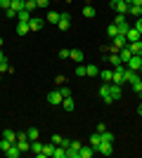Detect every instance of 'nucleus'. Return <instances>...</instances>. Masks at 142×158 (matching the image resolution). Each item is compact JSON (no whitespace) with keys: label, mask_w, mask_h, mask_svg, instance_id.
<instances>
[{"label":"nucleus","mask_w":142,"mask_h":158,"mask_svg":"<svg viewBox=\"0 0 142 158\" xmlns=\"http://www.w3.org/2000/svg\"><path fill=\"white\" fill-rule=\"evenodd\" d=\"M109 7L116 14H128V2L126 0H109Z\"/></svg>","instance_id":"nucleus-1"},{"label":"nucleus","mask_w":142,"mask_h":158,"mask_svg":"<svg viewBox=\"0 0 142 158\" xmlns=\"http://www.w3.org/2000/svg\"><path fill=\"white\" fill-rule=\"evenodd\" d=\"M17 146L21 149V153H24V151H31V142H28L26 132H17Z\"/></svg>","instance_id":"nucleus-2"},{"label":"nucleus","mask_w":142,"mask_h":158,"mask_svg":"<svg viewBox=\"0 0 142 158\" xmlns=\"http://www.w3.org/2000/svg\"><path fill=\"white\" fill-rule=\"evenodd\" d=\"M57 26H59V31H69V26H71V14L59 12V21H57Z\"/></svg>","instance_id":"nucleus-3"},{"label":"nucleus","mask_w":142,"mask_h":158,"mask_svg":"<svg viewBox=\"0 0 142 158\" xmlns=\"http://www.w3.org/2000/svg\"><path fill=\"white\" fill-rule=\"evenodd\" d=\"M45 99H47V104H50V106H59L64 97H62V92H59V90H52V92L47 94Z\"/></svg>","instance_id":"nucleus-4"},{"label":"nucleus","mask_w":142,"mask_h":158,"mask_svg":"<svg viewBox=\"0 0 142 158\" xmlns=\"http://www.w3.org/2000/svg\"><path fill=\"white\" fill-rule=\"evenodd\" d=\"M100 97L104 104H114V99H111V94H109V83H102L100 85Z\"/></svg>","instance_id":"nucleus-5"},{"label":"nucleus","mask_w":142,"mask_h":158,"mask_svg":"<svg viewBox=\"0 0 142 158\" xmlns=\"http://www.w3.org/2000/svg\"><path fill=\"white\" fill-rule=\"evenodd\" d=\"M109 94H111V99H114V102H118V99L123 97V87L116 85V83H109Z\"/></svg>","instance_id":"nucleus-6"},{"label":"nucleus","mask_w":142,"mask_h":158,"mask_svg":"<svg viewBox=\"0 0 142 158\" xmlns=\"http://www.w3.org/2000/svg\"><path fill=\"white\" fill-rule=\"evenodd\" d=\"M81 142H71V144H69V149H67V158H78V151H81Z\"/></svg>","instance_id":"nucleus-7"},{"label":"nucleus","mask_w":142,"mask_h":158,"mask_svg":"<svg viewBox=\"0 0 142 158\" xmlns=\"http://www.w3.org/2000/svg\"><path fill=\"white\" fill-rule=\"evenodd\" d=\"M97 151H100L102 156H111V153H114V146H111V142H102V144L97 146Z\"/></svg>","instance_id":"nucleus-8"},{"label":"nucleus","mask_w":142,"mask_h":158,"mask_svg":"<svg viewBox=\"0 0 142 158\" xmlns=\"http://www.w3.org/2000/svg\"><path fill=\"white\" fill-rule=\"evenodd\" d=\"M45 26V19H36V17H31V21H28V28H31V31H41V28Z\"/></svg>","instance_id":"nucleus-9"},{"label":"nucleus","mask_w":142,"mask_h":158,"mask_svg":"<svg viewBox=\"0 0 142 158\" xmlns=\"http://www.w3.org/2000/svg\"><path fill=\"white\" fill-rule=\"evenodd\" d=\"M59 106L64 109V111H74V109H76V102H74V97H64Z\"/></svg>","instance_id":"nucleus-10"},{"label":"nucleus","mask_w":142,"mask_h":158,"mask_svg":"<svg viewBox=\"0 0 142 158\" xmlns=\"http://www.w3.org/2000/svg\"><path fill=\"white\" fill-rule=\"evenodd\" d=\"M118 57H121V61H123V64H128V59L133 57V50H130L128 45H126V47H121V50H118Z\"/></svg>","instance_id":"nucleus-11"},{"label":"nucleus","mask_w":142,"mask_h":158,"mask_svg":"<svg viewBox=\"0 0 142 158\" xmlns=\"http://www.w3.org/2000/svg\"><path fill=\"white\" fill-rule=\"evenodd\" d=\"M5 156H7V158H19V156H21V149H19L17 144H12V146L5 151Z\"/></svg>","instance_id":"nucleus-12"},{"label":"nucleus","mask_w":142,"mask_h":158,"mask_svg":"<svg viewBox=\"0 0 142 158\" xmlns=\"http://www.w3.org/2000/svg\"><path fill=\"white\" fill-rule=\"evenodd\" d=\"M100 78H102V83H111V78H114V69H104V71H100Z\"/></svg>","instance_id":"nucleus-13"},{"label":"nucleus","mask_w":142,"mask_h":158,"mask_svg":"<svg viewBox=\"0 0 142 158\" xmlns=\"http://www.w3.org/2000/svg\"><path fill=\"white\" fill-rule=\"evenodd\" d=\"M26 137H28V142H36V139H41V130H38V127H28Z\"/></svg>","instance_id":"nucleus-14"},{"label":"nucleus","mask_w":142,"mask_h":158,"mask_svg":"<svg viewBox=\"0 0 142 158\" xmlns=\"http://www.w3.org/2000/svg\"><path fill=\"white\" fill-rule=\"evenodd\" d=\"M69 57H71L74 61H78V64H81V61L85 59V57H83V50H78V47H74V50L69 52Z\"/></svg>","instance_id":"nucleus-15"},{"label":"nucleus","mask_w":142,"mask_h":158,"mask_svg":"<svg viewBox=\"0 0 142 158\" xmlns=\"http://www.w3.org/2000/svg\"><path fill=\"white\" fill-rule=\"evenodd\" d=\"M17 33H19V35H26V33H31V28H28V21H17Z\"/></svg>","instance_id":"nucleus-16"},{"label":"nucleus","mask_w":142,"mask_h":158,"mask_svg":"<svg viewBox=\"0 0 142 158\" xmlns=\"http://www.w3.org/2000/svg\"><path fill=\"white\" fill-rule=\"evenodd\" d=\"M95 149L93 146H81V151H78V158H93Z\"/></svg>","instance_id":"nucleus-17"},{"label":"nucleus","mask_w":142,"mask_h":158,"mask_svg":"<svg viewBox=\"0 0 142 158\" xmlns=\"http://www.w3.org/2000/svg\"><path fill=\"white\" fill-rule=\"evenodd\" d=\"M128 47L133 50V54H140V57H142V38L135 40V43H128Z\"/></svg>","instance_id":"nucleus-18"},{"label":"nucleus","mask_w":142,"mask_h":158,"mask_svg":"<svg viewBox=\"0 0 142 158\" xmlns=\"http://www.w3.org/2000/svg\"><path fill=\"white\" fill-rule=\"evenodd\" d=\"M85 76H90V78H97V76H100V69H97L95 64H88V66H85Z\"/></svg>","instance_id":"nucleus-19"},{"label":"nucleus","mask_w":142,"mask_h":158,"mask_svg":"<svg viewBox=\"0 0 142 158\" xmlns=\"http://www.w3.org/2000/svg\"><path fill=\"white\" fill-rule=\"evenodd\" d=\"M140 38L142 35L135 31V28H128V33H126V40H128V43H135V40H140Z\"/></svg>","instance_id":"nucleus-20"},{"label":"nucleus","mask_w":142,"mask_h":158,"mask_svg":"<svg viewBox=\"0 0 142 158\" xmlns=\"http://www.w3.org/2000/svg\"><path fill=\"white\" fill-rule=\"evenodd\" d=\"M100 144H102V135H100V132H95L93 137H90V146L97 151V146H100Z\"/></svg>","instance_id":"nucleus-21"},{"label":"nucleus","mask_w":142,"mask_h":158,"mask_svg":"<svg viewBox=\"0 0 142 158\" xmlns=\"http://www.w3.org/2000/svg\"><path fill=\"white\" fill-rule=\"evenodd\" d=\"M2 137H5L7 142H12V144H17V132H14V130H2Z\"/></svg>","instance_id":"nucleus-22"},{"label":"nucleus","mask_w":142,"mask_h":158,"mask_svg":"<svg viewBox=\"0 0 142 158\" xmlns=\"http://www.w3.org/2000/svg\"><path fill=\"white\" fill-rule=\"evenodd\" d=\"M45 21H50V24H57V21H59V12H54V10H50V12L45 14Z\"/></svg>","instance_id":"nucleus-23"},{"label":"nucleus","mask_w":142,"mask_h":158,"mask_svg":"<svg viewBox=\"0 0 142 158\" xmlns=\"http://www.w3.org/2000/svg\"><path fill=\"white\" fill-rule=\"evenodd\" d=\"M128 14L130 17H142V7L140 5H128Z\"/></svg>","instance_id":"nucleus-24"},{"label":"nucleus","mask_w":142,"mask_h":158,"mask_svg":"<svg viewBox=\"0 0 142 158\" xmlns=\"http://www.w3.org/2000/svg\"><path fill=\"white\" fill-rule=\"evenodd\" d=\"M52 158H67V149H64V146H54V153H52Z\"/></svg>","instance_id":"nucleus-25"},{"label":"nucleus","mask_w":142,"mask_h":158,"mask_svg":"<svg viewBox=\"0 0 142 158\" xmlns=\"http://www.w3.org/2000/svg\"><path fill=\"white\" fill-rule=\"evenodd\" d=\"M43 146H45V144H43L41 139H36V142H31V151H33V153H41Z\"/></svg>","instance_id":"nucleus-26"},{"label":"nucleus","mask_w":142,"mask_h":158,"mask_svg":"<svg viewBox=\"0 0 142 158\" xmlns=\"http://www.w3.org/2000/svg\"><path fill=\"white\" fill-rule=\"evenodd\" d=\"M95 14H97V12H95V7H93V5H85V7H83V17H88V19H93Z\"/></svg>","instance_id":"nucleus-27"},{"label":"nucleus","mask_w":142,"mask_h":158,"mask_svg":"<svg viewBox=\"0 0 142 158\" xmlns=\"http://www.w3.org/2000/svg\"><path fill=\"white\" fill-rule=\"evenodd\" d=\"M17 21H31V12H28V10H21V12L17 14Z\"/></svg>","instance_id":"nucleus-28"},{"label":"nucleus","mask_w":142,"mask_h":158,"mask_svg":"<svg viewBox=\"0 0 142 158\" xmlns=\"http://www.w3.org/2000/svg\"><path fill=\"white\" fill-rule=\"evenodd\" d=\"M107 35L109 38H116V35H118V26H116V24H109L107 26Z\"/></svg>","instance_id":"nucleus-29"},{"label":"nucleus","mask_w":142,"mask_h":158,"mask_svg":"<svg viewBox=\"0 0 142 158\" xmlns=\"http://www.w3.org/2000/svg\"><path fill=\"white\" fill-rule=\"evenodd\" d=\"M24 5H26V0H12V10H17V12H21Z\"/></svg>","instance_id":"nucleus-30"},{"label":"nucleus","mask_w":142,"mask_h":158,"mask_svg":"<svg viewBox=\"0 0 142 158\" xmlns=\"http://www.w3.org/2000/svg\"><path fill=\"white\" fill-rule=\"evenodd\" d=\"M107 59H109V64H111V66H118V64H123V61H121V57H118V54H109Z\"/></svg>","instance_id":"nucleus-31"},{"label":"nucleus","mask_w":142,"mask_h":158,"mask_svg":"<svg viewBox=\"0 0 142 158\" xmlns=\"http://www.w3.org/2000/svg\"><path fill=\"white\" fill-rule=\"evenodd\" d=\"M59 92H62V97H71V87L64 83V85H59Z\"/></svg>","instance_id":"nucleus-32"},{"label":"nucleus","mask_w":142,"mask_h":158,"mask_svg":"<svg viewBox=\"0 0 142 158\" xmlns=\"http://www.w3.org/2000/svg\"><path fill=\"white\" fill-rule=\"evenodd\" d=\"M100 135H102V142H111V144H114V135H111V132L104 130V132H100Z\"/></svg>","instance_id":"nucleus-33"},{"label":"nucleus","mask_w":142,"mask_h":158,"mask_svg":"<svg viewBox=\"0 0 142 158\" xmlns=\"http://www.w3.org/2000/svg\"><path fill=\"white\" fill-rule=\"evenodd\" d=\"M2 14H5L7 19H17V14H19V12H17V10H12V7H10V10H5V12H2Z\"/></svg>","instance_id":"nucleus-34"},{"label":"nucleus","mask_w":142,"mask_h":158,"mask_svg":"<svg viewBox=\"0 0 142 158\" xmlns=\"http://www.w3.org/2000/svg\"><path fill=\"white\" fill-rule=\"evenodd\" d=\"M36 7H38V2H36V0H26V5H24V10H28V12H33Z\"/></svg>","instance_id":"nucleus-35"},{"label":"nucleus","mask_w":142,"mask_h":158,"mask_svg":"<svg viewBox=\"0 0 142 158\" xmlns=\"http://www.w3.org/2000/svg\"><path fill=\"white\" fill-rule=\"evenodd\" d=\"M10 146H12V142H7L5 137L0 139V151H7V149H10Z\"/></svg>","instance_id":"nucleus-36"},{"label":"nucleus","mask_w":142,"mask_h":158,"mask_svg":"<svg viewBox=\"0 0 142 158\" xmlns=\"http://www.w3.org/2000/svg\"><path fill=\"white\" fill-rule=\"evenodd\" d=\"M7 71H12V66L7 64V59H5V61H0V73H7Z\"/></svg>","instance_id":"nucleus-37"},{"label":"nucleus","mask_w":142,"mask_h":158,"mask_svg":"<svg viewBox=\"0 0 142 158\" xmlns=\"http://www.w3.org/2000/svg\"><path fill=\"white\" fill-rule=\"evenodd\" d=\"M12 7V0H0V10L5 12V10H10Z\"/></svg>","instance_id":"nucleus-38"},{"label":"nucleus","mask_w":142,"mask_h":158,"mask_svg":"<svg viewBox=\"0 0 142 158\" xmlns=\"http://www.w3.org/2000/svg\"><path fill=\"white\" fill-rule=\"evenodd\" d=\"M133 28H135V31L142 35V17H137V19H135V26H133Z\"/></svg>","instance_id":"nucleus-39"},{"label":"nucleus","mask_w":142,"mask_h":158,"mask_svg":"<svg viewBox=\"0 0 142 158\" xmlns=\"http://www.w3.org/2000/svg\"><path fill=\"white\" fill-rule=\"evenodd\" d=\"M130 90L140 94V92H142V83H140V80H137V83H133V85H130Z\"/></svg>","instance_id":"nucleus-40"},{"label":"nucleus","mask_w":142,"mask_h":158,"mask_svg":"<svg viewBox=\"0 0 142 158\" xmlns=\"http://www.w3.org/2000/svg\"><path fill=\"white\" fill-rule=\"evenodd\" d=\"M114 24H116V26H118V24H126V14H116Z\"/></svg>","instance_id":"nucleus-41"},{"label":"nucleus","mask_w":142,"mask_h":158,"mask_svg":"<svg viewBox=\"0 0 142 158\" xmlns=\"http://www.w3.org/2000/svg\"><path fill=\"white\" fill-rule=\"evenodd\" d=\"M76 76H85V66H83V64L76 66Z\"/></svg>","instance_id":"nucleus-42"},{"label":"nucleus","mask_w":142,"mask_h":158,"mask_svg":"<svg viewBox=\"0 0 142 158\" xmlns=\"http://www.w3.org/2000/svg\"><path fill=\"white\" fill-rule=\"evenodd\" d=\"M69 52H71V50H67V47L59 50V59H69Z\"/></svg>","instance_id":"nucleus-43"},{"label":"nucleus","mask_w":142,"mask_h":158,"mask_svg":"<svg viewBox=\"0 0 142 158\" xmlns=\"http://www.w3.org/2000/svg\"><path fill=\"white\" fill-rule=\"evenodd\" d=\"M69 144H71V139H67V137H62V142H59V146H64V149H69Z\"/></svg>","instance_id":"nucleus-44"},{"label":"nucleus","mask_w":142,"mask_h":158,"mask_svg":"<svg viewBox=\"0 0 142 158\" xmlns=\"http://www.w3.org/2000/svg\"><path fill=\"white\" fill-rule=\"evenodd\" d=\"M54 83H57V85H64L67 80H64V76H54Z\"/></svg>","instance_id":"nucleus-45"},{"label":"nucleus","mask_w":142,"mask_h":158,"mask_svg":"<svg viewBox=\"0 0 142 158\" xmlns=\"http://www.w3.org/2000/svg\"><path fill=\"white\" fill-rule=\"evenodd\" d=\"M38 2V7H50V0H36Z\"/></svg>","instance_id":"nucleus-46"},{"label":"nucleus","mask_w":142,"mask_h":158,"mask_svg":"<svg viewBox=\"0 0 142 158\" xmlns=\"http://www.w3.org/2000/svg\"><path fill=\"white\" fill-rule=\"evenodd\" d=\"M0 61H5V52H2V47H0Z\"/></svg>","instance_id":"nucleus-47"},{"label":"nucleus","mask_w":142,"mask_h":158,"mask_svg":"<svg viewBox=\"0 0 142 158\" xmlns=\"http://www.w3.org/2000/svg\"><path fill=\"white\" fill-rule=\"evenodd\" d=\"M130 5H140V7H142V0H133V2H130Z\"/></svg>","instance_id":"nucleus-48"},{"label":"nucleus","mask_w":142,"mask_h":158,"mask_svg":"<svg viewBox=\"0 0 142 158\" xmlns=\"http://www.w3.org/2000/svg\"><path fill=\"white\" fill-rule=\"evenodd\" d=\"M137 113H140V116H142V102H140V106H137Z\"/></svg>","instance_id":"nucleus-49"},{"label":"nucleus","mask_w":142,"mask_h":158,"mask_svg":"<svg viewBox=\"0 0 142 158\" xmlns=\"http://www.w3.org/2000/svg\"><path fill=\"white\" fill-rule=\"evenodd\" d=\"M0 47H2V38H0Z\"/></svg>","instance_id":"nucleus-50"},{"label":"nucleus","mask_w":142,"mask_h":158,"mask_svg":"<svg viewBox=\"0 0 142 158\" xmlns=\"http://www.w3.org/2000/svg\"><path fill=\"white\" fill-rule=\"evenodd\" d=\"M126 2H128V5H130V2H133V0H126Z\"/></svg>","instance_id":"nucleus-51"},{"label":"nucleus","mask_w":142,"mask_h":158,"mask_svg":"<svg viewBox=\"0 0 142 158\" xmlns=\"http://www.w3.org/2000/svg\"><path fill=\"white\" fill-rule=\"evenodd\" d=\"M140 83H142V73H140Z\"/></svg>","instance_id":"nucleus-52"},{"label":"nucleus","mask_w":142,"mask_h":158,"mask_svg":"<svg viewBox=\"0 0 142 158\" xmlns=\"http://www.w3.org/2000/svg\"><path fill=\"white\" fill-rule=\"evenodd\" d=\"M0 14H2V10H0Z\"/></svg>","instance_id":"nucleus-53"}]
</instances>
